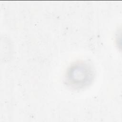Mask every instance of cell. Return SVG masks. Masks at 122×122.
Segmentation results:
<instances>
[{
    "label": "cell",
    "mask_w": 122,
    "mask_h": 122,
    "mask_svg": "<svg viewBox=\"0 0 122 122\" xmlns=\"http://www.w3.org/2000/svg\"><path fill=\"white\" fill-rule=\"evenodd\" d=\"M91 72L87 65L82 63L76 64L70 69L68 72V81L74 86H84L91 80Z\"/></svg>",
    "instance_id": "6da1fadb"
}]
</instances>
